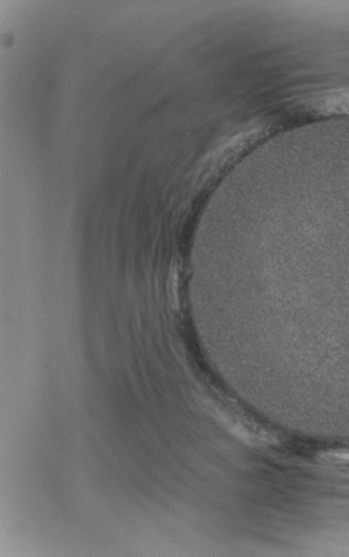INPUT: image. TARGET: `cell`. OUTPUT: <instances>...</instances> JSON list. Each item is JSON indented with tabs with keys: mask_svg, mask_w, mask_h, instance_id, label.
<instances>
[{
	"mask_svg": "<svg viewBox=\"0 0 349 557\" xmlns=\"http://www.w3.org/2000/svg\"><path fill=\"white\" fill-rule=\"evenodd\" d=\"M313 109L323 115H349V87L320 95L313 101Z\"/></svg>",
	"mask_w": 349,
	"mask_h": 557,
	"instance_id": "obj_1",
	"label": "cell"
}]
</instances>
